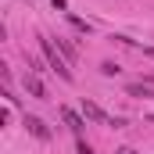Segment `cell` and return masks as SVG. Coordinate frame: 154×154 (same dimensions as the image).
<instances>
[{
  "mask_svg": "<svg viewBox=\"0 0 154 154\" xmlns=\"http://www.w3.org/2000/svg\"><path fill=\"white\" fill-rule=\"evenodd\" d=\"M39 50H43V57H47V65L57 72V75L65 79V82H72V68H68V61H65V54L54 47V39H47V36H39Z\"/></svg>",
  "mask_w": 154,
  "mask_h": 154,
  "instance_id": "6da1fadb",
  "label": "cell"
},
{
  "mask_svg": "<svg viewBox=\"0 0 154 154\" xmlns=\"http://www.w3.org/2000/svg\"><path fill=\"white\" fill-rule=\"evenodd\" d=\"M82 118H86V122H104V125H111V118L104 115V108H100L97 100H82Z\"/></svg>",
  "mask_w": 154,
  "mask_h": 154,
  "instance_id": "7a4b0ae2",
  "label": "cell"
},
{
  "mask_svg": "<svg viewBox=\"0 0 154 154\" xmlns=\"http://www.w3.org/2000/svg\"><path fill=\"white\" fill-rule=\"evenodd\" d=\"M61 118H65V125L75 133V140L82 136V125H86V118H82V111H72V108H61Z\"/></svg>",
  "mask_w": 154,
  "mask_h": 154,
  "instance_id": "3957f363",
  "label": "cell"
},
{
  "mask_svg": "<svg viewBox=\"0 0 154 154\" xmlns=\"http://www.w3.org/2000/svg\"><path fill=\"white\" fill-rule=\"evenodd\" d=\"M25 129H29L36 140H50V129H47V122H43V118H36V115H25Z\"/></svg>",
  "mask_w": 154,
  "mask_h": 154,
  "instance_id": "277c9868",
  "label": "cell"
},
{
  "mask_svg": "<svg viewBox=\"0 0 154 154\" xmlns=\"http://www.w3.org/2000/svg\"><path fill=\"white\" fill-rule=\"evenodd\" d=\"M25 90H29L32 97H39V100H47V86H43V79H39L36 72H29V75H25Z\"/></svg>",
  "mask_w": 154,
  "mask_h": 154,
  "instance_id": "5b68a950",
  "label": "cell"
},
{
  "mask_svg": "<svg viewBox=\"0 0 154 154\" xmlns=\"http://www.w3.org/2000/svg\"><path fill=\"white\" fill-rule=\"evenodd\" d=\"M125 93L129 97H154V86L151 82H133V86H125Z\"/></svg>",
  "mask_w": 154,
  "mask_h": 154,
  "instance_id": "8992f818",
  "label": "cell"
},
{
  "mask_svg": "<svg viewBox=\"0 0 154 154\" xmlns=\"http://www.w3.org/2000/svg\"><path fill=\"white\" fill-rule=\"evenodd\" d=\"M57 50L65 54V61H75V47H72L68 39H57Z\"/></svg>",
  "mask_w": 154,
  "mask_h": 154,
  "instance_id": "52a82bcc",
  "label": "cell"
},
{
  "mask_svg": "<svg viewBox=\"0 0 154 154\" xmlns=\"http://www.w3.org/2000/svg\"><path fill=\"white\" fill-rule=\"evenodd\" d=\"M68 22H72V29H75V32H90V25H86L82 18H75V14H68Z\"/></svg>",
  "mask_w": 154,
  "mask_h": 154,
  "instance_id": "ba28073f",
  "label": "cell"
},
{
  "mask_svg": "<svg viewBox=\"0 0 154 154\" xmlns=\"http://www.w3.org/2000/svg\"><path fill=\"white\" fill-rule=\"evenodd\" d=\"M100 72H104V75H118V72H122V68H118L115 61H104V65H100Z\"/></svg>",
  "mask_w": 154,
  "mask_h": 154,
  "instance_id": "9c48e42d",
  "label": "cell"
},
{
  "mask_svg": "<svg viewBox=\"0 0 154 154\" xmlns=\"http://www.w3.org/2000/svg\"><path fill=\"white\" fill-rule=\"evenodd\" d=\"M75 147H79V154H93V147H90V143H86L82 136H79V140H75Z\"/></svg>",
  "mask_w": 154,
  "mask_h": 154,
  "instance_id": "30bf717a",
  "label": "cell"
},
{
  "mask_svg": "<svg viewBox=\"0 0 154 154\" xmlns=\"http://www.w3.org/2000/svg\"><path fill=\"white\" fill-rule=\"evenodd\" d=\"M143 54H147V57H154V47H143Z\"/></svg>",
  "mask_w": 154,
  "mask_h": 154,
  "instance_id": "8fae6325",
  "label": "cell"
},
{
  "mask_svg": "<svg viewBox=\"0 0 154 154\" xmlns=\"http://www.w3.org/2000/svg\"><path fill=\"white\" fill-rule=\"evenodd\" d=\"M118 154H136V151H133V147H122V151H118Z\"/></svg>",
  "mask_w": 154,
  "mask_h": 154,
  "instance_id": "7c38bea8",
  "label": "cell"
}]
</instances>
